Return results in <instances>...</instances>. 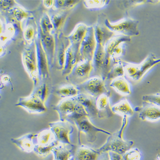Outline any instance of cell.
I'll list each match as a JSON object with an SVG mask.
<instances>
[{"label":"cell","mask_w":160,"mask_h":160,"mask_svg":"<svg viewBox=\"0 0 160 160\" xmlns=\"http://www.w3.org/2000/svg\"></svg>","instance_id":"7dc6e473"},{"label":"cell","mask_w":160,"mask_h":160,"mask_svg":"<svg viewBox=\"0 0 160 160\" xmlns=\"http://www.w3.org/2000/svg\"><path fill=\"white\" fill-rule=\"evenodd\" d=\"M106 18V15L101 14L99 15L98 22L94 26V34L97 44L105 46L107 42L115 34L110 30L105 24Z\"/></svg>","instance_id":"e0dca14e"},{"label":"cell","mask_w":160,"mask_h":160,"mask_svg":"<svg viewBox=\"0 0 160 160\" xmlns=\"http://www.w3.org/2000/svg\"><path fill=\"white\" fill-rule=\"evenodd\" d=\"M111 109L114 114H118L121 116L131 117L134 114V108L130 102L127 99H122L111 107Z\"/></svg>","instance_id":"cb8c5ba5"},{"label":"cell","mask_w":160,"mask_h":160,"mask_svg":"<svg viewBox=\"0 0 160 160\" xmlns=\"http://www.w3.org/2000/svg\"><path fill=\"white\" fill-rule=\"evenodd\" d=\"M155 160H160V153L157 155Z\"/></svg>","instance_id":"f6af8a7d"},{"label":"cell","mask_w":160,"mask_h":160,"mask_svg":"<svg viewBox=\"0 0 160 160\" xmlns=\"http://www.w3.org/2000/svg\"><path fill=\"white\" fill-rule=\"evenodd\" d=\"M105 81L100 77L95 76L77 86L80 93L88 94L96 99L102 94L110 97L111 93L106 88Z\"/></svg>","instance_id":"52a82bcc"},{"label":"cell","mask_w":160,"mask_h":160,"mask_svg":"<svg viewBox=\"0 0 160 160\" xmlns=\"http://www.w3.org/2000/svg\"><path fill=\"white\" fill-rule=\"evenodd\" d=\"M39 26L44 33L54 35L53 24L49 16L47 14L45 13L42 16L40 21Z\"/></svg>","instance_id":"d6a6232c"},{"label":"cell","mask_w":160,"mask_h":160,"mask_svg":"<svg viewBox=\"0 0 160 160\" xmlns=\"http://www.w3.org/2000/svg\"><path fill=\"white\" fill-rule=\"evenodd\" d=\"M93 70L92 61L82 60L75 66L71 73L67 76L66 80L71 84L78 86L89 78Z\"/></svg>","instance_id":"ba28073f"},{"label":"cell","mask_w":160,"mask_h":160,"mask_svg":"<svg viewBox=\"0 0 160 160\" xmlns=\"http://www.w3.org/2000/svg\"><path fill=\"white\" fill-rule=\"evenodd\" d=\"M128 122V118L122 117L121 128L109 135L106 143L101 148L97 149V151L102 152L112 151L123 155L128 151L131 149L134 144L132 141H126L123 139V132Z\"/></svg>","instance_id":"6da1fadb"},{"label":"cell","mask_w":160,"mask_h":160,"mask_svg":"<svg viewBox=\"0 0 160 160\" xmlns=\"http://www.w3.org/2000/svg\"><path fill=\"white\" fill-rule=\"evenodd\" d=\"M73 98L83 106L90 118L98 117V111L96 104V99L82 93H79L78 96Z\"/></svg>","instance_id":"ffe728a7"},{"label":"cell","mask_w":160,"mask_h":160,"mask_svg":"<svg viewBox=\"0 0 160 160\" xmlns=\"http://www.w3.org/2000/svg\"><path fill=\"white\" fill-rule=\"evenodd\" d=\"M97 160H109L108 152H102L100 153Z\"/></svg>","instance_id":"7bdbcfd3"},{"label":"cell","mask_w":160,"mask_h":160,"mask_svg":"<svg viewBox=\"0 0 160 160\" xmlns=\"http://www.w3.org/2000/svg\"><path fill=\"white\" fill-rule=\"evenodd\" d=\"M142 155L138 148H132L122 155V160H141Z\"/></svg>","instance_id":"8d00e7d4"},{"label":"cell","mask_w":160,"mask_h":160,"mask_svg":"<svg viewBox=\"0 0 160 160\" xmlns=\"http://www.w3.org/2000/svg\"><path fill=\"white\" fill-rule=\"evenodd\" d=\"M110 86L122 96H128L131 94L130 84L124 77L113 79L111 81Z\"/></svg>","instance_id":"484cf974"},{"label":"cell","mask_w":160,"mask_h":160,"mask_svg":"<svg viewBox=\"0 0 160 160\" xmlns=\"http://www.w3.org/2000/svg\"><path fill=\"white\" fill-rule=\"evenodd\" d=\"M52 10L50 12L49 16L54 27V34L59 31L68 16L67 10Z\"/></svg>","instance_id":"83f0119b"},{"label":"cell","mask_w":160,"mask_h":160,"mask_svg":"<svg viewBox=\"0 0 160 160\" xmlns=\"http://www.w3.org/2000/svg\"><path fill=\"white\" fill-rule=\"evenodd\" d=\"M76 148L74 145L59 143L52 150L54 160H72L74 157Z\"/></svg>","instance_id":"d6986e66"},{"label":"cell","mask_w":160,"mask_h":160,"mask_svg":"<svg viewBox=\"0 0 160 160\" xmlns=\"http://www.w3.org/2000/svg\"><path fill=\"white\" fill-rule=\"evenodd\" d=\"M36 144L43 147H56L59 143L51 129H45L37 134Z\"/></svg>","instance_id":"d4e9b609"},{"label":"cell","mask_w":160,"mask_h":160,"mask_svg":"<svg viewBox=\"0 0 160 160\" xmlns=\"http://www.w3.org/2000/svg\"><path fill=\"white\" fill-rule=\"evenodd\" d=\"M81 60L79 48L71 44L66 51L64 68L62 71L63 75L67 76L69 74L75 66Z\"/></svg>","instance_id":"ac0fdd59"},{"label":"cell","mask_w":160,"mask_h":160,"mask_svg":"<svg viewBox=\"0 0 160 160\" xmlns=\"http://www.w3.org/2000/svg\"><path fill=\"white\" fill-rule=\"evenodd\" d=\"M22 57L24 68L33 82L35 87L39 84V79L35 40L24 48Z\"/></svg>","instance_id":"8992f818"},{"label":"cell","mask_w":160,"mask_h":160,"mask_svg":"<svg viewBox=\"0 0 160 160\" xmlns=\"http://www.w3.org/2000/svg\"><path fill=\"white\" fill-rule=\"evenodd\" d=\"M72 123H74L78 128L79 145L81 144L80 136L82 133L85 134L88 142L90 143H94L96 141L98 133H102L108 135L112 134L110 132L94 125L91 122L90 118L88 116L76 118L73 119Z\"/></svg>","instance_id":"3957f363"},{"label":"cell","mask_w":160,"mask_h":160,"mask_svg":"<svg viewBox=\"0 0 160 160\" xmlns=\"http://www.w3.org/2000/svg\"></svg>","instance_id":"c3c4849f"},{"label":"cell","mask_w":160,"mask_h":160,"mask_svg":"<svg viewBox=\"0 0 160 160\" xmlns=\"http://www.w3.org/2000/svg\"><path fill=\"white\" fill-rule=\"evenodd\" d=\"M77 104L74 98H68L61 100L53 109L59 114L60 121L70 122L74 114Z\"/></svg>","instance_id":"2e32d148"},{"label":"cell","mask_w":160,"mask_h":160,"mask_svg":"<svg viewBox=\"0 0 160 160\" xmlns=\"http://www.w3.org/2000/svg\"><path fill=\"white\" fill-rule=\"evenodd\" d=\"M72 123L67 121H60L49 124L50 129L59 143L72 144L71 136L74 131V127Z\"/></svg>","instance_id":"30bf717a"},{"label":"cell","mask_w":160,"mask_h":160,"mask_svg":"<svg viewBox=\"0 0 160 160\" xmlns=\"http://www.w3.org/2000/svg\"><path fill=\"white\" fill-rule=\"evenodd\" d=\"M37 36L40 40L42 46L47 57L49 68H52L54 64L55 44L54 35L44 33L38 25Z\"/></svg>","instance_id":"4fadbf2b"},{"label":"cell","mask_w":160,"mask_h":160,"mask_svg":"<svg viewBox=\"0 0 160 160\" xmlns=\"http://www.w3.org/2000/svg\"><path fill=\"white\" fill-rule=\"evenodd\" d=\"M134 110L138 113L142 121L155 122L160 120V107L152 103L143 102L142 106L135 107Z\"/></svg>","instance_id":"9a60e30c"},{"label":"cell","mask_w":160,"mask_h":160,"mask_svg":"<svg viewBox=\"0 0 160 160\" xmlns=\"http://www.w3.org/2000/svg\"><path fill=\"white\" fill-rule=\"evenodd\" d=\"M55 93L58 96L65 99L76 97L80 92L76 86L71 84L58 88L56 90Z\"/></svg>","instance_id":"4dcf8cb0"},{"label":"cell","mask_w":160,"mask_h":160,"mask_svg":"<svg viewBox=\"0 0 160 160\" xmlns=\"http://www.w3.org/2000/svg\"><path fill=\"white\" fill-rule=\"evenodd\" d=\"M99 155L96 149L81 144L76 150L74 159L75 160H97Z\"/></svg>","instance_id":"603a6c76"},{"label":"cell","mask_w":160,"mask_h":160,"mask_svg":"<svg viewBox=\"0 0 160 160\" xmlns=\"http://www.w3.org/2000/svg\"><path fill=\"white\" fill-rule=\"evenodd\" d=\"M37 136V134L29 133L19 138L11 139V141L23 152H31L33 151L36 145Z\"/></svg>","instance_id":"44dd1931"},{"label":"cell","mask_w":160,"mask_h":160,"mask_svg":"<svg viewBox=\"0 0 160 160\" xmlns=\"http://www.w3.org/2000/svg\"><path fill=\"white\" fill-rule=\"evenodd\" d=\"M16 106L22 107L31 114L44 113L47 110L44 102L32 94L29 96L20 98Z\"/></svg>","instance_id":"7c38bea8"},{"label":"cell","mask_w":160,"mask_h":160,"mask_svg":"<svg viewBox=\"0 0 160 160\" xmlns=\"http://www.w3.org/2000/svg\"><path fill=\"white\" fill-rule=\"evenodd\" d=\"M142 100L143 102L152 103L160 107V92L143 96Z\"/></svg>","instance_id":"f35d334b"},{"label":"cell","mask_w":160,"mask_h":160,"mask_svg":"<svg viewBox=\"0 0 160 160\" xmlns=\"http://www.w3.org/2000/svg\"><path fill=\"white\" fill-rule=\"evenodd\" d=\"M8 12L10 13V14L15 18L16 20L19 22L27 17L28 16L27 13L21 9L20 8L17 7L11 8L9 10Z\"/></svg>","instance_id":"74e56055"},{"label":"cell","mask_w":160,"mask_h":160,"mask_svg":"<svg viewBox=\"0 0 160 160\" xmlns=\"http://www.w3.org/2000/svg\"><path fill=\"white\" fill-rule=\"evenodd\" d=\"M114 63V61L105 52V46L97 43L92 60L93 71L97 74L96 76L100 77L106 81L108 72Z\"/></svg>","instance_id":"277c9868"},{"label":"cell","mask_w":160,"mask_h":160,"mask_svg":"<svg viewBox=\"0 0 160 160\" xmlns=\"http://www.w3.org/2000/svg\"><path fill=\"white\" fill-rule=\"evenodd\" d=\"M124 44V43H121L113 51L112 55L111 56V58L114 61V63L118 61V59L124 54L125 49Z\"/></svg>","instance_id":"ab89813d"},{"label":"cell","mask_w":160,"mask_h":160,"mask_svg":"<svg viewBox=\"0 0 160 160\" xmlns=\"http://www.w3.org/2000/svg\"><path fill=\"white\" fill-rule=\"evenodd\" d=\"M23 34L24 38L29 44L34 41L38 33V26L32 19L27 21L24 26Z\"/></svg>","instance_id":"f546056e"},{"label":"cell","mask_w":160,"mask_h":160,"mask_svg":"<svg viewBox=\"0 0 160 160\" xmlns=\"http://www.w3.org/2000/svg\"><path fill=\"white\" fill-rule=\"evenodd\" d=\"M48 92L47 84L43 82L40 84H38L37 86H35V88L32 94L37 96L44 103L48 98Z\"/></svg>","instance_id":"836d02e7"},{"label":"cell","mask_w":160,"mask_h":160,"mask_svg":"<svg viewBox=\"0 0 160 160\" xmlns=\"http://www.w3.org/2000/svg\"><path fill=\"white\" fill-rule=\"evenodd\" d=\"M109 160H122V155L112 151L108 152Z\"/></svg>","instance_id":"b9f144b4"},{"label":"cell","mask_w":160,"mask_h":160,"mask_svg":"<svg viewBox=\"0 0 160 160\" xmlns=\"http://www.w3.org/2000/svg\"><path fill=\"white\" fill-rule=\"evenodd\" d=\"M15 4L14 1H1V9H3L4 10H9L13 8Z\"/></svg>","instance_id":"60d3db41"},{"label":"cell","mask_w":160,"mask_h":160,"mask_svg":"<svg viewBox=\"0 0 160 160\" xmlns=\"http://www.w3.org/2000/svg\"><path fill=\"white\" fill-rule=\"evenodd\" d=\"M117 6L121 10H128L144 4L147 1H118Z\"/></svg>","instance_id":"e575fe53"},{"label":"cell","mask_w":160,"mask_h":160,"mask_svg":"<svg viewBox=\"0 0 160 160\" xmlns=\"http://www.w3.org/2000/svg\"><path fill=\"white\" fill-rule=\"evenodd\" d=\"M96 47L94 26L88 27L79 48V54L82 60L92 61Z\"/></svg>","instance_id":"8fae6325"},{"label":"cell","mask_w":160,"mask_h":160,"mask_svg":"<svg viewBox=\"0 0 160 160\" xmlns=\"http://www.w3.org/2000/svg\"><path fill=\"white\" fill-rule=\"evenodd\" d=\"M130 37L123 35H115L107 42L105 46V51L107 55L111 57L113 51L122 43L130 42Z\"/></svg>","instance_id":"f1b7e54d"},{"label":"cell","mask_w":160,"mask_h":160,"mask_svg":"<svg viewBox=\"0 0 160 160\" xmlns=\"http://www.w3.org/2000/svg\"><path fill=\"white\" fill-rule=\"evenodd\" d=\"M109 97L106 94H102L96 100L98 117L100 118H110L114 114L111 109Z\"/></svg>","instance_id":"7402d4cb"},{"label":"cell","mask_w":160,"mask_h":160,"mask_svg":"<svg viewBox=\"0 0 160 160\" xmlns=\"http://www.w3.org/2000/svg\"><path fill=\"white\" fill-rule=\"evenodd\" d=\"M36 44L37 65L39 80H46L49 77V67L47 57L42 46L40 40L38 36L35 39Z\"/></svg>","instance_id":"5bb4252c"},{"label":"cell","mask_w":160,"mask_h":160,"mask_svg":"<svg viewBox=\"0 0 160 160\" xmlns=\"http://www.w3.org/2000/svg\"><path fill=\"white\" fill-rule=\"evenodd\" d=\"M125 74L124 63L123 62L118 60L114 63L106 77V80L112 81L116 78L124 77Z\"/></svg>","instance_id":"1f68e13d"},{"label":"cell","mask_w":160,"mask_h":160,"mask_svg":"<svg viewBox=\"0 0 160 160\" xmlns=\"http://www.w3.org/2000/svg\"><path fill=\"white\" fill-rule=\"evenodd\" d=\"M44 5L48 8H51L54 6V1H43Z\"/></svg>","instance_id":"ee69618b"},{"label":"cell","mask_w":160,"mask_h":160,"mask_svg":"<svg viewBox=\"0 0 160 160\" xmlns=\"http://www.w3.org/2000/svg\"><path fill=\"white\" fill-rule=\"evenodd\" d=\"M110 2V1H84V4L88 9L96 10L106 8Z\"/></svg>","instance_id":"d590c367"},{"label":"cell","mask_w":160,"mask_h":160,"mask_svg":"<svg viewBox=\"0 0 160 160\" xmlns=\"http://www.w3.org/2000/svg\"><path fill=\"white\" fill-rule=\"evenodd\" d=\"M160 63V58L151 53L140 64L127 63L125 65V74L133 81L139 82L146 75L158 64Z\"/></svg>","instance_id":"7a4b0ae2"},{"label":"cell","mask_w":160,"mask_h":160,"mask_svg":"<svg viewBox=\"0 0 160 160\" xmlns=\"http://www.w3.org/2000/svg\"><path fill=\"white\" fill-rule=\"evenodd\" d=\"M105 24L115 35H123L129 37H136L140 34L138 29L139 22L130 18H124L117 22L112 23L107 18Z\"/></svg>","instance_id":"5b68a950"},{"label":"cell","mask_w":160,"mask_h":160,"mask_svg":"<svg viewBox=\"0 0 160 160\" xmlns=\"http://www.w3.org/2000/svg\"><path fill=\"white\" fill-rule=\"evenodd\" d=\"M72 160H75L74 157L73 158H72Z\"/></svg>","instance_id":"bcb514c9"},{"label":"cell","mask_w":160,"mask_h":160,"mask_svg":"<svg viewBox=\"0 0 160 160\" xmlns=\"http://www.w3.org/2000/svg\"><path fill=\"white\" fill-rule=\"evenodd\" d=\"M55 38L54 59L53 66L59 71H62L64 68L67 50L71 45L68 37L63 32H56Z\"/></svg>","instance_id":"9c48e42d"},{"label":"cell","mask_w":160,"mask_h":160,"mask_svg":"<svg viewBox=\"0 0 160 160\" xmlns=\"http://www.w3.org/2000/svg\"><path fill=\"white\" fill-rule=\"evenodd\" d=\"M86 24L81 23L77 25L73 32L68 37L71 45L80 48L82 40L83 39L88 28Z\"/></svg>","instance_id":"4316f807"}]
</instances>
